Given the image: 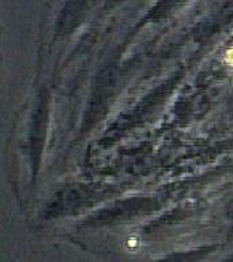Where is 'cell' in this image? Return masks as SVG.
<instances>
[{"label":"cell","mask_w":233,"mask_h":262,"mask_svg":"<svg viewBox=\"0 0 233 262\" xmlns=\"http://www.w3.org/2000/svg\"><path fill=\"white\" fill-rule=\"evenodd\" d=\"M226 57H228V60L233 61V49H232V51H229L228 56H226Z\"/></svg>","instance_id":"obj_1"}]
</instances>
